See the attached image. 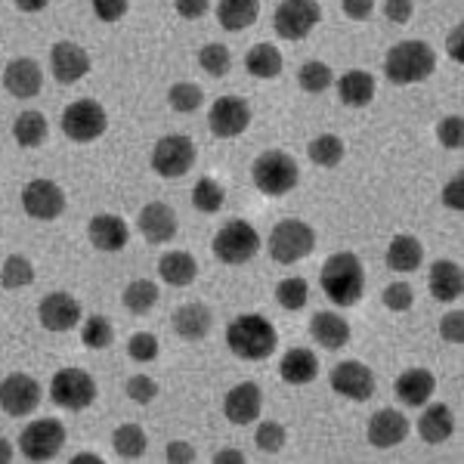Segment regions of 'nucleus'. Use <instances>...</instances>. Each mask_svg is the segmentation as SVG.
I'll return each instance as SVG.
<instances>
[{
    "instance_id": "51",
    "label": "nucleus",
    "mask_w": 464,
    "mask_h": 464,
    "mask_svg": "<svg viewBox=\"0 0 464 464\" xmlns=\"http://www.w3.org/2000/svg\"><path fill=\"white\" fill-rule=\"evenodd\" d=\"M93 4L96 19L102 22H118L127 13V0H90Z\"/></svg>"
},
{
    "instance_id": "33",
    "label": "nucleus",
    "mask_w": 464,
    "mask_h": 464,
    "mask_svg": "<svg viewBox=\"0 0 464 464\" xmlns=\"http://www.w3.org/2000/svg\"><path fill=\"white\" fill-rule=\"evenodd\" d=\"M245 65H248V72L254 78H276V74L282 72V65H285V59H282V53L273 44H257V47L248 50Z\"/></svg>"
},
{
    "instance_id": "42",
    "label": "nucleus",
    "mask_w": 464,
    "mask_h": 464,
    "mask_svg": "<svg viewBox=\"0 0 464 464\" xmlns=\"http://www.w3.org/2000/svg\"><path fill=\"white\" fill-rule=\"evenodd\" d=\"M297 81H301V87L306 90V93H322V90L332 87L334 72L328 69L325 63H319V59H313V63L301 65V72H297Z\"/></svg>"
},
{
    "instance_id": "50",
    "label": "nucleus",
    "mask_w": 464,
    "mask_h": 464,
    "mask_svg": "<svg viewBox=\"0 0 464 464\" xmlns=\"http://www.w3.org/2000/svg\"><path fill=\"white\" fill-rule=\"evenodd\" d=\"M440 338L449 341V343H461L464 341V313L455 310V313H446L440 319Z\"/></svg>"
},
{
    "instance_id": "46",
    "label": "nucleus",
    "mask_w": 464,
    "mask_h": 464,
    "mask_svg": "<svg viewBox=\"0 0 464 464\" xmlns=\"http://www.w3.org/2000/svg\"><path fill=\"white\" fill-rule=\"evenodd\" d=\"M127 353L133 362H152V359H159V338L149 332H137L127 341Z\"/></svg>"
},
{
    "instance_id": "29",
    "label": "nucleus",
    "mask_w": 464,
    "mask_h": 464,
    "mask_svg": "<svg viewBox=\"0 0 464 464\" xmlns=\"http://www.w3.org/2000/svg\"><path fill=\"white\" fill-rule=\"evenodd\" d=\"M159 276L168 282V285L186 288V285H192V282H196L198 264H196V257H192V254H186V251H168L159 260Z\"/></svg>"
},
{
    "instance_id": "26",
    "label": "nucleus",
    "mask_w": 464,
    "mask_h": 464,
    "mask_svg": "<svg viewBox=\"0 0 464 464\" xmlns=\"http://www.w3.org/2000/svg\"><path fill=\"white\" fill-rule=\"evenodd\" d=\"M211 325H214V316H211V310H208L205 304H183L174 313V332L183 341H201V338H208Z\"/></svg>"
},
{
    "instance_id": "13",
    "label": "nucleus",
    "mask_w": 464,
    "mask_h": 464,
    "mask_svg": "<svg viewBox=\"0 0 464 464\" xmlns=\"http://www.w3.org/2000/svg\"><path fill=\"white\" fill-rule=\"evenodd\" d=\"M41 384L32 375H10L0 384V409L13 418H25L41 406Z\"/></svg>"
},
{
    "instance_id": "10",
    "label": "nucleus",
    "mask_w": 464,
    "mask_h": 464,
    "mask_svg": "<svg viewBox=\"0 0 464 464\" xmlns=\"http://www.w3.org/2000/svg\"><path fill=\"white\" fill-rule=\"evenodd\" d=\"M192 164H196V143L183 133H170V137H161L152 149V168L155 174L177 179L183 174H189Z\"/></svg>"
},
{
    "instance_id": "58",
    "label": "nucleus",
    "mask_w": 464,
    "mask_h": 464,
    "mask_svg": "<svg viewBox=\"0 0 464 464\" xmlns=\"http://www.w3.org/2000/svg\"><path fill=\"white\" fill-rule=\"evenodd\" d=\"M449 53H452V59H459L461 63V25L452 28V34H449Z\"/></svg>"
},
{
    "instance_id": "56",
    "label": "nucleus",
    "mask_w": 464,
    "mask_h": 464,
    "mask_svg": "<svg viewBox=\"0 0 464 464\" xmlns=\"http://www.w3.org/2000/svg\"><path fill=\"white\" fill-rule=\"evenodd\" d=\"M168 461H174V464H189V461H196V449H192L189 443H170L168 446Z\"/></svg>"
},
{
    "instance_id": "2",
    "label": "nucleus",
    "mask_w": 464,
    "mask_h": 464,
    "mask_svg": "<svg viewBox=\"0 0 464 464\" xmlns=\"http://www.w3.org/2000/svg\"><path fill=\"white\" fill-rule=\"evenodd\" d=\"M227 343L238 359L260 362V359L273 356V350L279 347V334H276L273 322H269L266 316L248 313V316H238V319L229 322Z\"/></svg>"
},
{
    "instance_id": "54",
    "label": "nucleus",
    "mask_w": 464,
    "mask_h": 464,
    "mask_svg": "<svg viewBox=\"0 0 464 464\" xmlns=\"http://www.w3.org/2000/svg\"><path fill=\"white\" fill-rule=\"evenodd\" d=\"M174 6L183 19H201L208 13V6H211V0H174Z\"/></svg>"
},
{
    "instance_id": "11",
    "label": "nucleus",
    "mask_w": 464,
    "mask_h": 464,
    "mask_svg": "<svg viewBox=\"0 0 464 464\" xmlns=\"http://www.w3.org/2000/svg\"><path fill=\"white\" fill-rule=\"evenodd\" d=\"M322 10L316 0H282L276 10V32L285 41H304L319 25Z\"/></svg>"
},
{
    "instance_id": "59",
    "label": "nucleus",
    "mask_w": 464,
    "mask_h": 464,
    "mask_svg": "<svg viewBox=\"0 0 464 464\" xmlns=\"http://www.w3.org/2000/svg\"><path fill=\"white\" fill-rule=\"evenodd\" d=\"M47 4H50V0H16V6H19V10H25V13H41Z\"/></svg>"
},
{
    "instance_id": "23",
    "label": "nucleus",
    "mask_w": 464,
    "mask_h": 464,
    "mask_svg": "<svg viewBox=\"0 0 464 464\" xmlns=\"http://www.w3.org/2000/svg\"><path fill=\"white\" fill-rule=\"evenodd\" d=\"M428 285H430V295L443 304H452L461 297L464 291V273L459 264L452 260H437L430 266V276H428Z\"/></svg>"
},
{
    "instance_id": "57",
    "label": "nucleus",
    "mask_w": 464,
    "mask_h": 464,
    "mask_svg": "<svg viewBox=\"0 0 464 464\" xmlns=\"http://www.w3.org/2000/svg\"><path fill=\"white\" fill-rule=\"evenodd\" d=\"M214 461H217V464H242V461H245V455L238 452V449H223V452H217V455H214Z\"/></svg>"
},
{
    "instance_id": "24",
    "label": "nucleus",
    "mask_w": 464,
    "mask_h": 464,
    "mask_svg": "<svg viewBox=\"0 0 464 464\" xmlns=\"http://www.w3.org/2000/svg\"><path fill=\"white\" fill-rule=\"evenodd\" d=\"M279 375H282L285 384H295V387L310 384V381H316V375H319V359H316L313 350L295 347V350H288V353L282 356Z\"/></svg>"
},
{
    "instance_id": "22",
    "label": "nucleus",
    "mask_w": 464,
    "mask_h": 464,
    "mask_svg": "<svg viewBox=\"0 0 464 464\" xmlns=\"http://www.w3.org/2000/svg\"><path fill=\"white\" fill-rule=\"evenodd\" d=\"M87 236L90 242H93V248L100 251H121L127 245V238H130V229H127V223L121 217L115 214H96L93 220H90L87 227Z\"/></svg>"
},
{
    "instance_id": "44",
    "label": "nucleus",
    "mask_w": 464,
    "mask_h": 464,
    "mask_svg": "<svg viewBox=\"0 0 464 464\" xmlns=\"http://www.w3.org/2000/svg\"><path fill=\"white\" fill-rule=\"evenodd\" d=\"M198 65L211 74V78H223V74H229L232 69V53L223 44H208L198 53Z\"/></svg>"
},
{
    "instance_id": "17",
    "label": "nucleus",
    "mask_w": 464,
    "mask_h": 464,
    "mask_svg": "<svg viewBox=\"0 0 464 464\" xmlns=\"http://www.w3.org/2000/svg\"><path fill=\"white\" fill-rule=\"evenodd\" d=\"M260 409H264V393L254 381H245V384H236L223 400V411L232 424H251L260 418Z\"/></svg>"
},
{
    "instance_id": "8",
    "label": "nucleus",
    "mask_w": 464,
    "mask_h": 464,
    "mask_svg": "<svg viewBox=\"0 0 464 464\" xmlns=\"http://www.w3.org/2000/svg\"><path fill=\"white\" fill-rule=\"evenodd\" d=\"M50 396H53L56 406H63L69 411H81V409L93 406L96 381L90 378V372L84 369H63L50 381Z\"/></svg>"
},
{
    "instance_id": "48",
    "label": "nucleus",
    "mask_w": 464,
    "mask_h": 464,
    "mask_svg": "<svg viewBox=\"0 0 464 464\" xmlns=\"http://www.w3.org/2000/svg\"><path fill=\"white\" fill-rule=\"evenodd\" d=\"M127 396H130L133 402H140V406H149V402L159 396V384H155L149 375H133V378H127Z\"/></svg>"
},
{
    "instance_id": "4",
    "label": "nucleus",
    "mask_w": 464,
    "mask_h": 464,
    "mask_svg": "<svg viewBox=\"0 0 464 464\" xmlns=\"http://www.w3.org/2000/svg\"><path fill=\"white\" fill-rule=\"evenodd\" d=\"M266 245H269V257H273L276 264L288 266V264H297V260L310 257L313 248H316V232L304 220H282L269 232Z\"/></svg>"
},
{
    "instance_id": "34",
    "label": "nucleus",
    "mask_w": 464,
    "mask_h": 464,
    "mask_svg": "<svg viewBox=\"0 0 464 464\" xmlns=\"http://www.w3.org/2000/svg\"><path fill=\"white\" fill-rule=\"evenodd\" d=\"M13 137H16V143L25 146V149L41 146L44 140H47V118L34 109L22 111V115L16 118V124H13Z\"/></svg>"
},
{
    "instance_id": "27",
    "label": "nucleus",
    "mask_w": 464,
    "mask_h": 464,
    "mask_svg": "<svg viewBox=\"0 0 464 464\" xmlns=\"http://www.w3.org/2000/svg\"><path fill=\"white\" fill-rule=\"evenodd\" d=\"M310 334L319 347L341 350V347H347V341H350V325L338 313H316V316L310 319Z\"/></svg>"
},
{
    "instance_id": "20",
    "label": "nucleus",
    "mask_w": 464,
    "mask_h": 464,
    "mask_svg": "<svg viewBox=\"0 0 464 464\" xmlns=\"http://www.w3.org/2000/svg\"><path fill=\"white\" fill-rule=\"evenodd\" d=\"M409 437V418L396 409H381L369 421V443L375 449H393Z\"/></svg>"
},
{
    "instance_id": "31",
    "label": "nucleus",
    "mask_w": 464,
    "mask_h": 464,
    "mask_svg": "<svg viewBox=\"0 0 464 464\" xmlns=\"http://www.w3.org/2000/svg\"><path fill=\"white\" fill-rule=\"evenodd\" d=\"M260 16V0H220L217 4V19L227 32H242L254 25Z\"/></svg>"
},
{
    "instance_id": "19",
    "label": "nucleus",
    "mask_w": 464,
    "mask_h": 464,
    "mask_svg": "<svg viewBox=\"0 0 464 464\" xmlns=\"http://www.w3.org/2000/svg\"><path fill=\"white\" fill-rule=\"evenodd\" d=\"M137 227H140V232H143L146 242L164 245L177 236V214L170 211L164 201H149L137 217Z\"/></svg>"
},
{
    "instance_id": "1",
    "label": "nucleus",
    "mask_w": 464,
    "mask_h": 464,
    "mask_svg": "<svg viewBox=\"0 0 464 464\" xmlns=\"http://www.w3.org/2000/svg\"><path fill=\"white\" fill-rule=\"evenodd\" d=\"M322 291L332 304L338 306H356L365 295V269L356 254H332L322 266Z\"/></svg>"
},
{
    "instance_id": "37",
    "label": "nucleus",
    "mask_w": 464,
    "mask_h": 464,
    "mask_svg": "<svg viewBox=\"0 0 464 464\" xmlns=\"http://www.w3.org/2000/svg\"><path fill=\"white\" fill-rule=\"evenodd\" d=\"M0 282H4V288H25L34 282V266L28 257H22V254H13V257L4 260V269H0Z\"/></svg>"
},
{
    "instance_id": "16",
    "label": "nucleus",
    "mask_w": 464,
    "mask_h": 464,
    "mask_svg": "<svg viewBox=\"0 0 464 464\" xmlns=\"http://www.w3.org/2000/svg\"><path fill=\"white\" fill-rule=\"evenodd\" d=\"M37 319L47 332H72L81 322V304L74 301L65 291H56V295H47L37 306Z\"/></svg>"
},
{
    "instance_id": "9",
    "label": "nucleus",
    "mask_w": 464,
    "mask_h": 464,
    "mask_svg": "<svg viewBox=\"0 0 464 464\" xmlns=\"http://www.w3.org/2000/svg\"><path fill=\"white\" fill-rule=\"evenodd\" d=\"M65 446V428L56 418H41L32 421L25 430L19 433V449L28 461H50L59 455V449Z\"/></svg>"
},
{
    "instance_id": "47",
    "label": "nucleus",
    "mask_w": 464,
    "mask_h": 464,
    "mask_svg": "<svg viewBox=\"0 0 464 464\" xmlns=\"http://www.w3.org/2000/svg\"><path fill=\"white\" fill-rule=\"evenodd\" d=\"M384 306L393 313H406L415 306V291H411L409 282H393V285H387L384 291Z\"/></svg>"
},
{
    "instance_id": "7",
    "label": "nucleus",
    "mask_w": 464,
    "mask_h": 464,
    "mask_svg": "<svg viewBox=\"0 0 464 464\" xmlns=\"http://www.w3.org/2000/svg\"><path fill=\"white\" fill-rule=\"evenodd\" d=\"M106 127H109L106 109L96 100H74L63 111V130L74 143H93L96 137L106 133Z\"/></svg>"
},
{
    "instance_id": "36",
    "label": "nucleus",
    "mask_w": 464,
    "mask_h": 464,
    "mask_svg": "<svg viewBox=\"0 0 464 464\" xmlns=\"http://www.w3.org/2000/svg\"><path fill=\"white\" fill-rule=\"evenodd\" d=\"M159 285L149 279H133L130 285L124 288V306L130 313H137V316H143V313L152 310L155 304H159Z\"/></svg>"
},
{
    "instance_id": "14",
    "label": "nucleus",
    "mask_w": 464,
    "mask_h": 464,
    "mask_svg": "<svg viewBox=\"0 0 464 464\" xmlns=\"http://www.w3.org/2000/svg\"><path fill=\"white\" fill-rule=\"evenodd\" d=\"M22 208L34 220H56L65 211V192L59 189L53 179H32L22 189Z\"/></svg>"
},
{
    "instance_id": "61",
    "label": "nucleus",
    "mask_w": 464,
    "mask_h": 464,
    "mask_svg": "<svg viewBox=\"0 0 464 464\" xmlns=\"http://www.w3.org/2000/svg\"><path fill=\"white\" fill-rule=\"evenodd\" d=\"M72 464H102L100 455H74Z\"/></svg>"
},
{
    "instance_id": "52",
    "label": "nucleus",
    "mask_w": 464,
    "mask_h": 464,
    "mask_svg": "<svg viewBox=\"0 0 464 464\" xmlns=\"http://www.w3.org/2000/svg\"><path fill=\"white\" fill-rule=\"evenodd\" d=\"M411 13H415V6H411V0H387L384 4V16L396 22V25H402V22L411 19Z\"/></svg>"
},
{
    "instance_id": "18",
    "label": "nucleus",
    "mask_w": 464,
    "mask_h": 464,
    "mask_svg": "<svg viewBox=\"0 0 464 464\" xmlns=\"http://www.w3.org/2000/svg\"><path fill=\"white\" fill-rule=\"evenodd\" d=\"M50 69H53V78L59 84H74V81H81L90 72V56L78 44L59 41L53 53H50Z\"/></svg>"
},
{
    "instance_id": "5",
    "label": "nucleus",
    "mask_w": 464,
    "mask_h": 464,
    "mask_svg": "<svg viewBox=\"0 0 464 464\" xmlns=\"http://www.w3.org/2000/svg\"><path fill=\"white\" fill-rule=\"evenodd\" d=\"M254 186H257L264 196H285L297 186L301 179V170H297V161L285 152H264L251 168Z\"/></svg>"
},
{
    "instance_id": "3",
    "label": "nucleus",
    "mask_w": 464,
    "mask_h": 464,
    "mask_svg": "<svg viewBox=\"0 0 464 464\" xmlns=\"http://www.w3.org/2000/svg\"><path fill=\"white\" fill-rule=\"evenodd\" d=\"M433 69H437V53L424 41H400L396 47H391V53L384 59L387 78L402 87L428 81Z\"/></svg>"
},
{
    "instance_id": "60",
    "label": "nucleus",
    "mask_w": 464,
    "mask_h": 464,
    "mask_svg": "<svg viewBox=\"0 0 464 464\" xmlns=\"http://www.w3.org/2000/svg\"><path fill=\"white\" fill-rule=\"evenodd\" d=\"M6 461H13V446L0 437V464H6Z\"/></svg>"
},
{
    "instance_id": "40",
    "label": "nucleus",
    "mask_w": 464,
    "mask_h": 464,
    "mask_svg": "<svg viewBox=\"0 0 464 464\" xmlns=\"http://www.w3.org/2000/svg\"><path fill=\"white\" fill-rule=\"evenodd\" d=\"M81 341L90 350H106L115 341V328L106 316H90L87 322H81Z\"/></svg>"
},
{
    "instance_id": "43",
    "label": "nucleus",
    "mask_w": 464,
    "mask_h": 464,
    "mask_svg": "<svg viewBox=\"0 0 464 464\" xmlns=\"http://www.w3.org/2000/svg\"><path fill=\"white\" fill-rule=\"evenodd\" d=\"M276 297H279V304L285 310H304L306 301H310V285H306V279L291 276V279H282L276 285Z\"/></svg>"
},
{
    "instance_id": "41",
    "label": "nucleus",
    "mask_w": 464,
    "mask_h": 464,
    "mask_svg": "<svg viewBox=\"0 0 464 464\" xmlns=\"http://www.w3.org/2000/svg\"><path fill=\"white\" fill-rule=\"evenodd\" d=\"M168 102H170V109H174V111L189 115V111H196L201 102H205V93H201V87L192 84V81H179V84L170 87Z\"/></svg>"
},
{
    "instance_id": "6",
    "label": "nucleus",
    "mask_w": 464,
    "mask_h": 464,
    "mask_svg": "<svg viewBox=\"0 0 464 464\" xmlns=\"http://www.w3.org/2000/svg\"><path fill=\"white\" fill-rule=\"evenodd\" d=\"M257 251H260V236H257V229L245 220H229L227 227L214 236V257L220 260V264H229V266L248 264Z\"/></svg>"
},
{
    "instance_id": "28",
    "label": "nucleus",
    "mask_w": 464,
    "mask_h": 464,
    "mask_svg": "<svg viewBox=\"0 0 464 464\" xmlns=\"http://www.w3.org/2000/svg\"><path fill=\"white\" fill-rule=\"evenodd\" d=\"M455 430V418H452V409L443 406V402H433L421 411V421H418V433H421L424 443L437 446V443H446Z\"/></svg>"
},
{
    "instance_id": "38",
    "label": "nucleus",
    "mask_w": 464,
    "mask_h": 464,
    "mask_svg": "<svg viewBox=\"0 0 464 464\" xmlns=\"http://www.w3.org/2000/svg\"><path fill=\"white\" fill-rule=\"evenodd\" d=\"M223 201H227V192H223V186L211 177H201L196 183V189H192V205H196L201 214H217L223 208Z\"/></svg>"
},
{
    "instance_id": "12",
    "label": "nucleus",
    "mask_w": 464,
    "mask_h": 464,
    "mask_svg": "<svg viewBox=\"0 0 464 464\" xmlns=\"http://www.w3.org/2000/svg\"><path fill=\"white\" fill-rule=\"evenodd\" d=\"M378 381L372 375V369L359 359H350V362H338L332 369V391L347 396V400L365 402L375 396Z\"/></svg>"
},
{
    "instance_id": "32",
    "label": "nucleus",
    "mask_w": 464,
    "mask_h": 464,
    "mask_svg": "<svg viewBox=\"0 0 464 464\" xmlns=\"http://www.w3.org/2000/svg\"><path fill=\"white\" fill-rule=\"evenodd\" d=\"M424 260V248L415 236H396L387 248V266L396 273H415Z\"/></svg>"
},
{
    "instance_id": "49",
    "label": "nucleus",
    "mask_w": 464,
    "mask_h": 464,
    "mask_svg": "<svg viewBox=\"0 0 464 464\" xmlns=\"http://www.w3.org/2000/svg\"><path fill=\"white\" fill-rule=\"evenodd\" d=\"M437 137L446 149H461L464 143V121L461 115H449L437 124Z\"/></svg>"
},
{
    "instance_id": "39",
    "label": "nucleus",
    "mask_w": 464,
    "mask_h": 464,
    "mask_svg": "<svg viewBox=\"0 0 464 464\" xmlns=\"http://www.w3.org/2000/svg\"><path fill=\"white\" fill-rule=\"evenodd\" d=\"M306 152H310V161L319 164V168H334V164H341L343 159V143L334 133H322V137L313 140Z\"/></svg>"
},
{
    "instance_id": "15",
    "label": "nucleus",
    "mask_w": 464,
    "mask_h": 464,
    "mask_svg": "<svg viewBox=\"0 0 464 464\" xmlns=\"http://www.w3.org/2000/svg\"><path fill=\"white\" fill-rule=\"evenodd\" d=\"M208 124H211V133L220 140H232L238 133L248 130L251 124V109L245 100L238 96H223L211 106V115H208Z\"/></svg>"
},
{
    "instance_id": "21",
    "label": "nucleus",
    "mask_w": 464,
    "mask_h": 464,
    "mask_svg": "<svg viewBox=\"0 0 464 464\" xmlns=\"http://www.w3.org/2000/svg\"><path fill=\"white\" fill-rule=\"evenodd\" d=\"M41 84H44L41 65L28 56L13 59V63L4 69V87L10 90L13 96H19V100H32V96H37L41 93Z\"/></svg>"
},
{
    "instance_id": "35",
    "label": "nucleus",
    "mask_w": 464,
    "mask_h": 464,
    "mask_svg": "<svg viewBox=\"0 0 464 464\" xmlns=\"http://www.w3.org/2000/svg\"><path fill=\"white\" fill-rule=\"evenodd\" d=\"M111 446H115L118 459H143L146 452V430L140 428V424H121V428L115 430V437H111Z\"/></svg>"
},
{
    "instance_id": "53",
    "label": "nucleus",
    "mask_w": 464,
    "mask_h": 464,
    "mask_svg": "<svg viewBox=\"0 0 464 464\" xmlns=\"http://www.w3.org/2000/svg\"><path fill=\"white\" fill-rule=\"evenodd\" d=\"M443 201L452 208V211H464V177H455L452 183H446Z\"/></svg>"
},
{
    "instance_id": "55",
    "label": "nucleus",
    "mask_w": 464,
    "mask_h": 464,
    "mask_svg": "<svg viewBox=\"0 0 464 464\" xmlns=\"http://www.w3.org/2000/svg\"><path fill=\"white\" fill-rule=\"evenodd\" d=\"M341 6L350 19H369L375 13V0H341Z\"/></svg>"
},
{
    "instance_id": "30",
    "label": "nucleus",
    "mask_w": 464,
    "mask_h": 464,
    "mask_svg": "<svg viewBox=\"0 0 464 464\" xmlns=\"http://www.w3.org/2000/svg\"><path fill=\"white\" fill-rule=\"evenodd\" d=\"M338 96L343 106H353V109H362L372 102V96H375V78H372L369 72H347L341 74L338 81Z\"/></svg>"
},
{
    "instance_id": "45",
    "label": "nucleus",
    "mask_w": 464,
    "mask_h": 464,
    "mask_svg": "<svg viewBox=\"0 0 464 464\" xmlns=\"http://www.w3.org/2000/svg\"><path fill=\"white\" fill-rule=\"evenodd\" d=\"M254 443H257L260 452H282V446H285V428H282L279 421H264L254 433Z\"/></svg>"
},
{
    "instance_id": "25",
    "label": "nucleus",
    "mask_w": 464,
    "mask_h": 464,
    "mask_svg": "<svg viewBox=\"0 0 464 464\" xmlns=\"http://www.w3.org/2000/svg\"><path fill=\"white\" fill-rule=\"evenodd\" d=\"M433 391H437V381L428 369H409L396 378V396L411 409H421L433 396Z\"/></svg>"
}]
</instances>
